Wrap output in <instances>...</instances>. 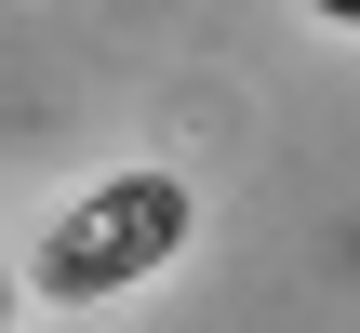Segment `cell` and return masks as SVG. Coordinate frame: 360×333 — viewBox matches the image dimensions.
<instances>
[{
  "mask_svg": "<svg viewBox=\"0 0 360 333\" xmlns=\"http://www.w3.org/2000/svg\"><path fill=\"white\" fill-rule=\"evenodd\" d=\"M174 240H187V187H174V174H107V187H80V200L40 227L27 280H40V307H107V294H134L147 267H174Z\"/></svg>",
  "mask_w": 360,
  "mask_h": 333,
  "instance_id": "1",
  "label": "cell"
},
{
  "mask_svg": "<svg viewBox=\"0 0 360 333\" xmlns=\"http://www.w3.org/2000/svg\"><path fill=\"white\" fill-rule=\"evenodd\" d=\"M0 333H13V267H0Z\"/></svg>",
  "mask_w": 360,
  "mask_h": 333,
  "instance_id": "2",
  "label": "cell"
},
{
  "mask_svg": "<svg viewBox=\"0 0 360 333\" xmlns=\"http://www.w3.org/2000/svg\"><path fill=\"white\" fill-rule=\"evenodd\" d=\"M321 13H334V27H360V0H321Z\"/></svg>",
  "mask_w": 360,
  "mask_h": 333,
  "instance_id": "3",
  "label": "cell"
}]
</instances>
